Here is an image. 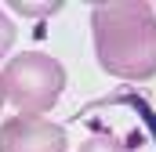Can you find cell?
I'll list each match as a JSON object with an SVG mask.
<instances>
[{"label": "cell", "mask_w": 156, "mask_h": 152, "mask_svg": "<svg viewBox=\"0 0 156 152\" xmlns=\"http://www.w3.org/2000/svg\"><path fill=\"white\" fill-rule=\"evenodd\" d=\"M98 65L116 80L156 76V11L145 0H102L91 7Z\"/></svg>", "instance_id": "obj_1"}, {"label": "cell", "mask_w": 156, "mask_h": 152, "mask_svg": "<svg viewBox=\"0 0 156 152\" xmlns=\"http://www.w3.org/2000/svg\"><path fill=\"white\" fill-rule=\"evenodd\" d=\"M4 94L22 116H44L55 109L62 87H66V69L58 58L44 51H22L4 65Z\"/></svg>", "instance_id": "obj_2"}, {"label": "cell", "mask_w": 156, "mask_h": 152, "mask_svg": "<svg viewBox=\"0 0 156 152\" xmlns=\"http://www.w3.org/2000/svg\"><path fill=\"white\" fill-rule=\"evenodd\" d=\"M0 152H66V130L44 116H11L0 123Z\"/></svg>", "instance_id": "obj_3"}, {"label": "cell", "mask_w": 156, "mask_h": 152, "mask_svg": "<svg viewBox=\"0 0 156 152\" xmlns=\"http://www.w3.org/2000/svg\"><path fill=\"white\" fill-rule=\"evenodd\" d=\"M80 152H134V149H127L116 134H91V138H83Z\"/></svg>", "instance_id": "obj_4"}, {"label": "cell", "mask_w": 156, "mask_h": 152, "mask_svg": "<svg viewBox=\"0 0 156 152\" xmlns=\"http://www.w3.org/2000/svg\"><path fill=\"white\" fill-rule=\"evenodd\" d=\"M15 36H18V33H15V22H11V18L0 11V58H4V54L15 47Z\"/></svg>", "instance_id": "obj_5"}, {"label": "cell", "mask_w": 156, "mask_h": 152, "mask_svg": "<svg viewBox=\"0 0 156 152\" xmlns=\"http://www.w3.org/2000/svg\"><path fill=\"white\" fill-rule=\"evenodd\" d=\"M11 7L22 11V15H55L62 4H58V0H55V4H22V0H18V4H11Z\"/></svg>", "instance_id": "obj_6"}, {"label": "cell", "mask_w": 156, "mask_h": 152, "mask_svg": "<svg viewBox=\"0 0 156 152\" xmlns=\"http://www.w3.org/2000/svg\"><path fill=\"white\" fill-rule=\"evenodd\" d=\"M4 98H7V94H4V76H0V105H4Z\"/></svg>", "instance_id": "obj_7"}]
</instances>
